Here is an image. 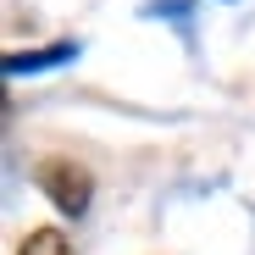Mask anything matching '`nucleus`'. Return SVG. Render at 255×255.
Returning a JSON list of instances; mask_svg holds the SVG:
<instances>
[{
    "label": "nucleus",
    "instance_id": "nucleus-1",
    "mask_svg": "<svg viewBox=\"0 0 255 255\" xmlns=\"http://www.w3.org/2000/svg\"><path fill=\"white\" fill-rule=\"evenodd\" d=\"M33 183L50 194V205L61 211V217H83L89 211V194H95V178L83 161H67V155H45L33 166Z\"/></svg>",
    "mask_w": 255,
    "mask_h": 255
},
{
    "label": "nucleus",
    "instance_id": "nucleus-2",
    "mask_svg": "<svg viewBox=\"0 0 255 255\" xmlns=\"http://www.w3.org/2000/svg\"><path fill=\"white\" fill-rule=\"evenodd\" d=\"M72 56H78L72 39H61V45H50V50H11V56H6V72H11V78H17V72H45V67L72 61Z\"/></svg>",
    "mask_w": 255,
    "mask_h": 255
},
{
    "label": "nucleus",
    "instance_id": "nucleus-3",
    "mask_svg": "<svg viewBox=\"0 0 255 255\" xmlns=\"http://www.w3.org/2000/svg\"><path fill=\"white\" fill-rule=\"evenodd\" d=\"M17 255H72V239H67L61 228H33Z\"/></svg>",
    "mask_w": 255,
    "mask_h": 255
}]
</instances>
